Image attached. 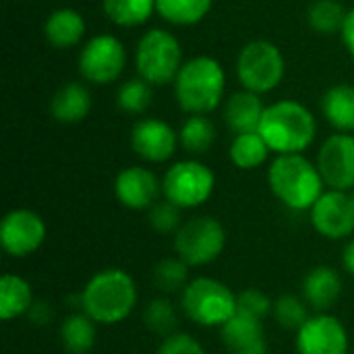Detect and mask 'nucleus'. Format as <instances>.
I'll return each instance as SVG.
<instances>
[{"label": "nucleus", "instance_id": "nucleus-1", "mask_svg": "<svg viewBox=\"0 0 354 354\" xmlns=\"http://www.w3.org/2000/svg\"><path fill=\"white\" fill-rule=\"evenodd\" d=\"M139 292L133 276L120 268H106L93 274L81 290V311L97 326H116L124 322L135 305Z\"/></svg>", "mask_w": 354, "mask_h": 354}, {"label": "nucleus", "instance_id": "nucleus-2", "mask_svg": "<svg viewBox=\"0 0 354 354\" xmlns=\"http://www.w3.org/2000/svg\"><path fill=\"white\" fill-rule=\"evenodd\" d=\"M259 135L276 156L307 151L317 135L313 112L297 100H278L266 106Z\"/></svg>", "mask_w": 354, "mask_h": 354}, {"label": "nucleus", "instance_id": "nucleus-3", "mask_svg": "<svg viewBox=\"0 0 354 354\" xmlns=\"http://www.w3.org/2000/svg\"><path fill=\"white\" fill-rule=\"evenodd\" d=\"M268 183L274 197L292 212H309L326 193L317 164L303 153L276 156L268 168Z\"/></svg>", "mask_w": 354, "mask_h": 354}, {"label": "nucleus", "instance_id": "nucleus-4", "mask_svg": "<svg viewBox=\"0 0 354 354\" xmlns=\"http://www.w3.org/2000/svg\"><path fill=\"white\" fill-rule=\"evenodd\" d=\"M226 91V73L224 66L212 56L189 58L176 79H174V97L180 110L191 114H209L214 112Z\"/></svg>", "mask_w": 354, "mask_h": 354}, {"label": "nucleus", "instance_id": "nucleus-5", "mask_svg": "<svg viewBox=\"0 0 354 354\" xmlns=\"http://www.w3.org/2000/svg\"><path fill=\"white\" fill-rule=\"evenodd\" d=\"M185 317L201 328H222L236 315V295L224 282L199 276L180 292Z\"/></svg>", "mask_w": 354, "mask_h": 354}, {"label": "nucleus", "instance_id": "nucleus-6", "mask_svg": "<svg viewBox=\"0 0 354 354\" xmlns=\"http://www.w3.org/2000/svg\"><path fill=\"white\" fill-rule=\"evenodd\" d=\"M183 64V46L174 33L166 29H149L137 41V77L147 81L151 87L174 83Z\"/></svg>", "mask_w": 354, "mask_h": 354}, {"label": "nucleus", "instance_id": "nucleus-7", "mask_svg": "<svg viewBox=\"0 0 354 354\" xmlns=\"http://www.w3.org/2000/svg\"><path fill=\"white\" fill-rule=\"evenodd\" d=\"M286 75L282 50L268 39H253L243 46L236 58V77L243 89L257 95L274 91Z\"/></svg>", "mask_w": 354, "mask_h": 354}, {"label": "nucleus", "instance_id": "nucleus-8", "mask_svg": "<svg viewBox=\"0 0 354 354\" xmlns=\"http://www.w3.org/2000/svg\"><path fill=\"white\" fill-rule=\"evenodd\" d=\"M174 255L189 268L216 261L226 247V230L214 216H195L183 222L174 234Z\"/></svg>", "mask_w": 354, "mask_h": 354}, {"label": "nucleus", "instance_id": "nucleus-9", "mask_svg": "<svg viewBox=\"0 0 354 354\" xmlns=\"http://www.w3.org/2000/svg\"><path fill=\"white\" fill-rule=\"evenodd\" d=\"M216 189L214 170L199 160L174 162L162 178V195L180 209L203 205Z\"/></svg>", "mask_w": 354, "mask_h": 354}, {"label": "nucleus", "instance_id": "nucleus-10", "mask_svg": "<svg viewBox=\"0 0 354 354\" xmlns=\"http://www.w3.org/2000/svg\"><path fill=\"white\" fill-rule=\"evenodd\" d=\"M127 66L124 44L110 33H100L87 39L79 54V73L93 85L114 83Z\"/></svg>", "mask_w": 354, "mask_h": 354}, {"label": "nucleus", "instance_id": "nucleus-11", "mask_svg": "<svg viewBox=\"0 0 354 354\" xmlns=\"http://www.w3.org/2000/svg\"><path fill=\"white\" fill-rule=\"evenodd\" d=\"M48 228L39 214L27 207L10 209L0 222V247L10 257H27L46 241Z\"/></svg>", "mask_w": 354, "mask_h": 354}, {"label": "nucleus", "instance_id": "nucleus-12", "mask_svg": "<svg viewBox=\"0 0 354 354\" xmlns=\"http://www.w3.org/2000/svg\"><path fill=\"white\" fill-rule=\"evenodd\" d=\"M317 168L328 189L354 191V135L334 133L330 135L317 153Z\"/></svg>", "mask_w": 354, "mask_h": 354}, {"label": "nucleus", "instance_id": "nucleus-13", "mask_svg": "<svg viewBox=\"0 0 354 354\" xmlns=\"http://www.w3.org/2000/svg\"><path fill=\"white\" fill-rule=\"evenodd\" d=\"M299 354H348L351 342L344 324L332 313H315L297 332Z\"/></svg>", "mask_w": 354, "mask_h": 354}, {"label": "nucleus", "instance_id": "nucleus-14", "mask_svg": "<svg viewBox=\"0 0 354 354\" xmlns=\"http://www.w3.org/2000/svg\"><path fill=\"white\" fill-rule=\"evenodd\" d=\"M313 228L330 241L348 239L354 232V207L351 193L328 189L309 209Z\"/></svg>", "mask_w": 354, "mask_h": 354}, {"label": "nucleus", "instance_id": "nucleus-15", "mask_svg": "<svg viewBox=\"0 0 354 354\" xmlns=\"http://www.w3.org/2000/svg\"><path fill=\"white\" fill-rule=\"evenodd\" d=\"M180 145L178 133L162 118H141L133 124L131 131V147L133 151L149 164H164Z\"/></svg>", "mask_w": 354, "mask_h": 354}, {"label": "nucleus", "instance_id": "nucleus-16", "mask_svg": "<svg viewBox=\"0 0 354 354\" xmlns=\"http://www.w3.org/2000/svg\"><path fill=\"white\" fill-rule=\"evenodd\" d=\"M162 193V180L145 166H129L114 180L116 199L133 212H149Z\"/></svg>", "mask_w": 354, "mask_h": 354}, {"label": "nucleus", "instance_id": "nucleus-17", "mask_svg": "<svg viewBox=\"0 0 354 354\" xmlns=\"http://www.w3.org/2000/svg\"><path fill=\"white\" fill-rule=\"evenodd\" d=\"M220 336L228 354H268V338L263 322L234 315L220 328Z\"/></svg>", "mask_w": 354, "mask_h": 354}, {"label": "nucleus", "instance_id": "nucleus-18", "mask_svg": "<svg viewBox=\"0 0 354 354\" xmlns=\"http://www.w3.org/2000/svg\"><path fill=\"white\" fill-rule=\"evenodd\" d=\"M342 292V278L332 266H315L303 280V299L317 313H328Z\"/></svg>", "mask_w": 354, "mask_h": 354}, {"label": "nucleus", "instance_id": "nucleus-19", "mask_svg": "<svg viewBox=\"0 0 354 354\" xmlns=\"http://www.w3.org/2000/svg\"><path fill=\"white\" fill-rule=\"evenodd\" d=\"M263 112H266V106L261 102V95L241 89L228 95L226 106H224V122L234 135L255 133L259 131Z\"/></svg>", "mask_w": 354, "mask_h": 354}, {"label": "nucleus", "instance_id": "nucleus-20", "mask_svg": "<svg viewBox=\"0 0 354 354\" xmlns=\"http://www.w3.org/2000/svg\"><path fill=\"white\" fill-rule=\"evenodd\" d=\"M87 25L79 10L75 8H56L50 12V17L44 23V35L48 44H52L58 50L75 48L85 37Z\"/></svg>", "mask_w": 354, "mask_h": 354}, {"label": "nucleus", "instance_id": "nucleus-21", "mask_svg": "<svg viewBox=\"0 0 354 354\" xmlns=\"http://www.w3.org/2000/svg\"><path fill=\"white\" fill-rule=\"evenodd\" d=\"M91 110V93L83 83H64L50 102V114L62 124L81 122Z\"/></svg>", "mask_w": 354, "mask_h": 354}, {"label": "nucleus", "instance_id": "nucleus-22", "mask_svg": "<svg viewBox=\"0 0 354 354\" xmlns=\"http://www.w3.org/2000/svg\"><path fill=\"white\" fill-rule=\"evenodd\" d=\"M322 112L338 133L354 131V85L340 83L330 87L322 97Z\"/></svg>", "mask_w": 354, "mask_h": 354}, {"label": "nucleus", "instance_id": "nucleus-23", "mask_svg": "<svg viewBox=\"0 0 354 354\" xmlns=\"http://www.w3.org/2000/svg\"><path fill=\"white\" fill-rule=\"evenodd\" d=\"M95 326L97 324L83 311L66 315L58 328V338L62 348L68 354L89 353L95 346V338H97Z\"/></svg>", "mask_w": 354, "mask_h": 354}, {"label": "nucleus", "instance_id": "nucleus-24", "mask_svg": "<svg viewBox=\"0 0 354 354\" xmlns=\"http://www.w3.org/2000/svg\"><path fill=\"white\" fill-rule=\"evenodd\" d=\"M31 284L15 274H4L0 280V319L12 322L21 315H27L33 307Z\"/></svg>", "mask_w": 354, "mask_h": 354}, {"label": "nucleus", "instance_id": "nucleus-25", "mask_svg": "<svg viewBox=\"0 0 354 354\" xmlns=\"http://www.w3.org/2000/svg\"><path fill=\"white\" fill-rule=\"evenodd\" d=\"M270 153H272V149L268 147V143L259 135V131L234 135V139L230 143V151H228L230 162L241 170H255V168L263 166L268 162Z\"/></svg>", "mask_w": 354, "mask_h": 354}, {"label": "nucleus", "instance_id": "nucleus-26", "mask_svg": "<svg viewBox=\"0 0 354 354\" xmlns=\"http://www.w3.org/2000/svg\"><path fill=\"white\" fill-rule=\"evenodd\" d=\"M214 0H156V12L170 25H197L212 10Z\"/></svg>", "mask_w": 354, "mask_h": 354}, {"label": "nucleus", "instance_id": "nucleus-27", "mask_svg": "<svg viewBox=\"0 0 354 354\" xmlns=\"http://www.w3.org/2000/svg\"><path fill=\"white\" fill-rule=\"evenodd\" d=\"M178 141L189 153H205L216 141V124L207 114H191L178 129Z\"/></svg>", "mask_w": 354, "mask_h": 354}, {"label": "nucleus", "instance_id": "nucleus-28", "mask_svg": "<svg viewBox=\"0 0 354 354\" xmlns=\"http://www.w3.org/2000/svg\"><path fill=\"white\" fill-rule=\"evenodd\" d=\"M102 6L118 27H139L156 12V0H104Z\"/></svg>", "mask_w": 354, "mask_h": 354}, {"label": "nucleus", "instance_id": "nucleus-29", "mask_svg": "<svg viewBox=\"0 0 354 354\" xmlns=\"http://www.w3.org/2000/svg\"><path fill=\"white\" fill-rule=\"evenodd\" d=\"M346 12L348 10H344L338 0H315L307 10V23L313 31L322 35L340 33Z\"/></svg>", "mask_w": 354, "mask_h": 354}, {"label": "nucleus", "instance_id": "nucleus-30", "mask_svg": "<svg viewBox=\"0 0 354 354\" xmlns=\"http://www.w3.org/2000/svg\"><path fill=\"white\" fill-rule=\"evenodd\" d=\"M143 324L149 332L166 338L176 330L178 326V313H176V307L166 299V297H158V299H151L145 309H143Z\"/></svg>", "mask_w": 354, "mask_h": 354}, {"label": "nucleus", "instance_id": "nucleus-31", "mask_svg": "<svg viewBox=\"0 0 354 354\" xmlns=\"http://www.w3.org/2000/svg\"><path fill=\"white\" fill-rule=\"evenodd\" d=\"M153 102V89L141 77L127 79L116 91V104L127 114H143Z\"/></svg>", "mask_w": 354, "mask_h": 354}, {"label": "nucleus", "instance_id": "nucleus-32", "mask_svg": "<svg viewBox=\"0 0 354 354\" xmlns=\"http://www.w3.org/2000/svg\"><path fill=\"white\" fill-rule=\"evenodd\" d=\"M189 282H191L189 266L183 259H178L176 255L160 259L153 268V284L158 290H162L166 295H172L178 290L183 292Z\"/></svg>", "mask_w": 354, "mask_h": 354}, {"label": "nucleus", "instance_id": "nucleus-33", "mask_svg": "<svg viewBox=\"0 0 354 354\" xmlns=\"http://www.w3.org/2000/svg\"><path fill=\"white\" fill-rule=\"evenodd\" d=\"M272 317L276 319V324L280 328L299 332L311 315H309V305H307V301L303 297L282 295V297H278L274 301Z\"/></svg>", "mask_w": 354, "mask_h": 354}, {"label": "nucleus", "instance_id": "nucleus-34", "mask_svg": "<svg viewBox=\"0 0 354 354\" xmlns=\"http://www.w3.org/2000/svg\"><path fill=\"white\" fill-rule=\"evenodd\" d=\"M149 224L160 234H176V230L183 226V209L176 207L172 201L162 199L147 212Z\"/></svg>", "mask_w": 354, "mask_h": 354}, {"label": "nucleus", "instance_id": "nucleus-35", "mask_svg": "<svg viewBox=\"0 0 354 354\" xmlns=\"http://www.w3.org/2000/svg\"><path fill=\"white\" fill-rule=\"evenodd\" d=\"M272 309H274V301L259 288H245L243 292L236 295L239 315H247V317L263 322L268 315H272Z\"/></svg>", "mask_w": 354, "mask_h": 354}, {"label": "nucleus", "instance_id": "nucleus-36", "mask_svg": "<svg viewBox=\"0 0 354 354\" xmlns=\"http://www.w3.org/2000/svg\"><path fill=\"white\" fill-rule=\"evenodd\" d=\"M156 354H207L197 338L185 332H174L162 338Z\"/></svg>", "mask_w": 354, "mask_h": 354}, {"label": "nucleus", "instance_id": "nucleus-37", "mask_svg": "<svg viewBox=\"0 0 354 354\" xmlns=\"http://www.w3.org/2000/svg\"><path fill=\"white\" fill-rule=\"evenodd\" d=\"M340 37H342L344 48L348 50V54L354 58V8H351V10L346 12L344 25H342V29H340Z\"/></svg>", "mask_w": 354, "mask_h": 354}, {"label": "nucleus", "instance_id": "nucleus-38", "mask_svg": "<svg viewBox=\"0 0 354 354\" xmlns=\"http://www.w3.org/2000/svg\"><path fill=\"white\" fill-rule=\"evenodd\" d=\"M50 315H52V311L48 309V305L46 303H33V307L29 309V313H27V317L33 322V324H46L48 319H50Z\"/></svg>", "mask_w": 354, "mask_h": 354}, {"label": "nucleus", "instance_id": "nucleus-39", "mask_svg": "<svg viewBox=\"0 0 354 354\" xmlns=\"http://www.w3.org/2000/svg\"><path fill=\"white\" fill-rule=\"evenodd\" d=\"M342 266H344V270L354 278V239H351L346 243V247L342 251Z\"/></svg>", "mask_w": 354, "mask_h": 354}, {"label": "nucleus", "instance_id": "nucleus-40", "mask_svg": "<svg viewBox=\"0 0 354 354\" xmlns=\"http://www.w3.org/2000/svg\"><path fill=\"white\" fill-rule=\"evenodd\" d=\"M351 201H353V207H354V191H351Z\"/></svg>", "mask_w": 354, "mask_h": 354}]
</instances>
